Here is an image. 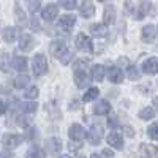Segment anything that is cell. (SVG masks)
Instances as JSON below:
<instances>
[{
	"label": "cell",
	"mask_w": 158,
	"mask_h": 158,
	"mask_svg": "<svg viewBox=\"0 0 158 158\" xmlns=\"http://www.w3.org/2000/svg\"><path fill=\"white\" fill-rule=\"evenodd\" d=\"M57 13H59L57 5L49 3V5H46V6L43 8V11H41V18H43L44 21H54V19L57 18Z\"/></svg>",
	"instance_id": "12"
},
{
	"label": "cell",
	"mask_w": 158,
	"mask_h": 158,
	"mask_svg": "<svg viewBox=\"0 0 158 158\" xmlns=\"http://www.w3.org/2000/svg\"><path fill=\"white\" fill-rule=\"evenodd\" d=\"M68 136L70 139L73 141H82L85 138V130L82 125H79V123H73L68 130Z\"/></svg>",
	"instance_id": "10"
},
{
	"label": "cell",
	"mask_w": 158,
	"mask_h": 158,
	"mask_svg": "<svg viewBox=\"0 0 158 158\" xmlns=\"http://www.w3.org/2000/svg\"><path fill=\"white\" fill-rule=\"evenodd\" d=\"M5 111H6V104L3 103V100H0V115L5 114Z\"/></svg>",
	"instance_id": "40"
},
{
	"label": "cell",
	"mask_w": 158,
	"mask_h": 158,
	"mask_svg": "<svg viewBox=\"0 0 158 158\" xmlns=\"http://www.w3.org/2000/svg\"><path fill=\"white\" fill-rule=\"evenodd\" d=\"M92 81V73H89L87 70H81V68H77L74 71V84L79 87V89H84L90 84Z\"/></svg>",
	"instance_id": "2"
},
{
	"label": "cell",
	"mask_w": 158,
	"mask_h": 158,
	"mask_svg": "<svg viewBox=\"0 0 158 158\" xmlns=\"http://www.w3.org/2000/svg\"><path fill=\"white\" fill-rule=\"evenodd\" d=\"M74 24H76L74 15H63V16H60V19H59V29L63 30L65 33H68V32L73 30Z\"/></svg>",
	"instance_id": "6"
},
{
	"label": "cell",
	"mask_w": 158,
	"mask_h": 158,
	"mask_svg": "<svg viewBox=\"0 0 158 158\" xmlns=\"http://www.w3.org/2000/svg\"><path fill=\"white\" fill-rule=\"evenodd\" d=\"M90 73H92V79H94V81L101 82L103 77H104V67L103 65H94Z\"/></svg>",
	"instance_id": "22"
},
{
	"label": "cell",
	"mask_w": 158,
	"mask_h": 158,
	"mask_svg": "<svg viewBox=\"0 0 158 158\" xmlns=\"http://www.w3.org/2000/svg\"><path fill=\"white\" fill-rule=\"evenodd\" d=\"M40 95V90H38V87H30V89H27L25 90V94H24V97L25 98H29V100H36V97Z\"/></svg>",
	"instance_id": "31"
},
{
	"label": "cell",
	"mask_w": 158,
	"mask_h": 158,
	"mask_svg": "<svg viewBox=\"0 0 158 158\" xmlns=\"http://www.w3.org/2000/svg\"><path fill=\"white\" fill-rule=\"evenodd\" d=\"M101 156H114V152L109 150V149H104V150L101 152Z\"/></svg>",
	"instance_id": "38"
},
{
	"label": "cell",
	"mask_w": 158,
	"mask_h": 158,
	"mask_svg": "<svg viewBox=\"0 0 158 158\" xmlns=\"http://www.w3.org/2000/svg\"><path fill=\"white\" fill-rule=\"evenodd\" d=\"M106 142L109 144L111 147H115V149H123V138H122V135H118V133H115V131H112V133H109L108 136H106Z\"/></svg>",
	"instance_id": "13"
},
{
	"label": "cell",
	"mask_w": 158,
	"mask_h": 158,
	"mask_svg": "<svg viewBox=\"0 0 158 158\" xmlns=\"http://www.w3.org/2000/svg\"><path fill=\"white\" fill-rule=\"evenodd\" d=\"M15 11H16V19H18V22H19V24H24V22H25V13L19 8V3H18V2H16Z\"/></svg>",
	"instance_id": "34"
},
{
	"label": "cell",
	"mask_w": 158,
	"mask_h": 158,
	"mask_svg": "<svg viewBox=\"0 0 158 158\" xmlns=\"http://www.w3.org/2000/svg\"><path fill=\"white\" fill-rule=\"evenodd\" d=\"M98 95H100V90H98L97 87H90V89L85 92V94H84L82 101H85V103H89V101H94Z\"/></svg>",
	"instance_id": "26"
},
{
	"label": "cell",
	"mask_w": 158,
	"mask_h": 158,
	"mask_svg": "<svg viewBox=\"0 0 158 158\" xmlns=\"http://www.w3.org/2000/svg\"><path fill=\"white\" fill-rule=\"evenodd\" d=\"M104 24H114L115 22V8L112 5H108L104 8V15H103Z\"/></svg>",
	"instance_id": "21"
},
{
	"label": "cell",
	"mask_w": 158,
	"mask_h": 158,
	"mask_svg": "<svg viewBox=\"0 0 158 158\" xmlns=\"http://www.w3.org/2000/svg\"><path fill=\"white\" fill-rule=\"evenodd\" d=\"M109 112H111V104L106 100H100L95 104V108H94V114L95 115H106Z\"/></svg>",
	"instance_id": "14"
},
{
	"label": "cell",
	"mask_w": 158,
	"mask_h": 158,
	"mask_svg": "<svg viewBox=\"0 0 158 158\" xmlns=\"http://www.w3.org/2000/svg\"><path fill=\"white\" fill-rule=\"evenodd\" d=\"M98 2H104V0H98Z\"/></svg>",
	"instance_id": "44"
},
{
	"label": "cell",
	"mask_w": 158,
	"mask_h": 158,
	"mask_svg": "<svg viewBox=\"0 0 158 158\" xmlns=\"http://www.w3.org/2000/svg\"><path fill=\"white\" fill-rule=\"evenodd\" d=\"M10 155H13V153H8V152H5V153H0V156H10Z\"/></svg>",
	"instance_id": "43"
},
{
	"label": "cell",
	"mask_w": 158,
	"mask_h": 158,
	"mask_svg": "<svg viewBox=\"0 0 158 158\" xmlns=\"http://www.w3.org/2000/svg\"><path fill=\"white\" fill-rule=\"evenodd\" d=\"M36 109H38V104H36L35 100H32V101H29V103H22V104H21V111H22L24 114L35 112Z\"/></svg>",
	"instance_id": "27"
},
{
	"label": "cell",
	"mask_w": 158,
	"mask_h": 158,
	"mask_svg": "<svg viewBox=\"0 0 158 158\" xmlns=\"http://www.w3.org/2000/svg\"><path fill=\"white\" fill-rule=\"evenodd\" d=\"M153 108L158 111V97H155V98H153Z\"/></svg>",
	"instance_id": "42"
},
{
	"label": "cell",
	"mask_w": 158,
	"mask_h": 158,
	"mask_svg": "<svg viewBox=\"0 0 158 158\" xmlns=\"http://www.w3.org/2000/svg\"><path fill=\"white\" fill-rule=\"evenodd\" d=\"M49 51H51V54L54 56L56 59H59V60H62L65 56H67V52H68L65 43L60 41V40H54V41L51 43V46H49Z\"/></svg>",
	"instance_id": "3"
},
{
	"label": "cell",
	"mask_w": 158,
	"mask_h": 158,
	"mask_svg": "<svg viewBox=\"0 0 158 158\" xmlns=\"http://www.w3.org/2000/svg\"><path fill=\"white\" fill-rule=\"evenodd\" d=\"M156 35H158V27H155V25H152V24L144 25L142 30H141V40L144 43H152L156 38Z\"/></svg>",
	"instance_id": "5"
},
{
	"label": "cell",
	"mask_w": 158,
	"mask_h": 158,
	"mask_svg": "<svg viewBox=\"0 0 158 158\" xmlns=\"http://www.w3.org/2000/svg\"><path fill=\"white\" fill-rule=\"evenodd\" d=\"M76 46L79 51H84V52H92L94 51V43H92L90 36L84 35V33H79L76 36Z\"/></svg>",
	"instance_id": "4"
},
{
	"label": "cell",
	"mask_w": 158,
	"mask_h": 158,
	"mask_svg": "<svg viewBox=\"0 0 158 158\" xmlns=\"http://www.w3.org/2000/svg\"><path fill=\"white\" fill-rule=\"evenodd\" d=\"M35 46V40L30 33H22L19 36V49L22 52H30Z\"/></svg>",
	"instance_id": "9"
},
{
	"label": "cell",
	"mask_w": 158,
	"mask_h": 158,
	"mask_svg": "<svg viewBox=\"0 0 158 158\" xmlns=\"http://www.w3.org/2000/svg\"><path fill=\"white\" fill-rule=\"evenodd\" d=\"M44 155H46V153H44L43 150H40L38 147H32V149H30V150L27 152V156H29V158H32V156H38V158H43Z\"/></svg>",
	"instance_id": "35"
},
{
	"label": "cell",
	"mask_w": 158,
	"mask_h": 158,
	"mask_svg": "<svg viewBox=\"0 0 158 158\" xmlns=\"http://www.w3.org/2000/svg\"><path fill=\"white\" fill-rule=\"evenodd\" d=\"M11 65H13V68L15 70H18V71H25L27 70V59L25 57H19V56H16V57H13V62H11Z\"/></svg>",
	"instance_id": "20"
},
{
	"label": "cell",
	"mask_w": 158,
	"mask_h": 158,
	"mask_svg": "<svg viewBox=\"0 0 158 158\" xmlns=\"http://www.w3.org/2000/svg\"><path fill=\"white\" fill-rule=\"evenodd\" d=\"M90 33L94 36H106L108 35V24H94L90 27Z\"/></svg>",
	"instance_id": "19"
},
{
	"label": "cell",
	"mask_w": 158,
	"mask_h": 158,
	"mask_svg": "<svg viewBox=\"0 0 158 158\" xmlns=\"http://www.w3.org/2000/svg\"><path fill=\"white\" fill-rule=\"evenodd\" d=\"M85 136H87V141H89L90 144L97 146V144H100V141H101V138H103V128H101L100 125H94V127H92L87 133H85Z\"/></svg>",
	"instance_id": "7"
},
{
	"label": "cell",
	"mask_w": 158,
	"mask_h": 158,
	"mask_svg": "<svg viewBox=\"0 0 158 158\" xmlns=\"http://www.w3.org/2000/svg\"><path fill=\"white\" fill-rule=\"evenodd\" d=\"M40 0H30V2H29V10L32 11V13H36L40 8Z\"/></svg>",
	"instance_id": "36"
},
{
	"label": "cell",
	"mask_w": 158,
	"mask_h": 158,
	"mask_svg": "<svg viewBox=\"0 0 158 158\" xmlns=\"http://www.w3.org/2000/svg\"><path fill=\"white\" fill-rule=\"evenodd\" d=\"M150 2H147V0H142V2L139 3V6L136 8V13H135V16H136V19L138 21H141V19H144L147 15H149V11H150Z\"/></svg>",
	"instance_id": "15"
},
{
	"label": "cell",
	"mask_w": 158,
	"mask_h": 158,
	"mask_svg": "<svg viewBox=\"0 0 158 158\" xmlns=\"http://www.w3.org/2000/svg\"><path fill=\"white\" fill-rule=\"evenodd\" d=\"M141 153L149 158H158V147L153 144H142L141 146Z\"/></svg>",
	"instance_id": "18"
},
{
	"label": "cell",
	"mask_w": 158,
	"mask_h": 158,
	"mask_svg": "<svg viewBox=\"0 0 158 158\" xmlns=\"http://www.w3.org/2000/svg\"><path fill=\"white\" fill-rule=\"evenodd\" d=\"M59 3L65 10H74L76 8V0H59Z\"/></svg>",
	"instance_id": "32"
},
{
	"label": "cell",
	"mask_w": 158,
	"mask_h": 158,
	"mask_svg": "<svg viewBox=\"0 0 158 158\" xmlns=\"http://www.w3.org/2000/svg\"><path fill=\"white\" fill-rule=\"evenodd\" d=\"M147 135H149L150 139L158 141V122H153L152 125H149V128H147Z\"/></svg>",
	"instance_id": "30"
},
{
	"label": "cell",
	"mask_w": 158,
	"mask_h": 158,
	"mask_svg": "<svg viewBox=\"0 0 158 158\" xmlns=\"http://www.w3.org/2000/svg\"><path fill=\"white\" fill-rule=\"evenodd\" d=\"M142 71L146 74H158V60L155 57H149L142 63Z\"/></svg>",
	"instance_id": "11"
},
{
	"label": "cell",
	"mask_w": 158,
	"mask_h": 158,
	"mask_svg": "<svg viewBox=\"0 0 158 158\" xmlns=\"http://www.w3.org/2000/svg\"><path fill=\"white\" fill-rule=\"evenodd\" d=\"M32 67H33V74L35 76H44L48 73V60L43 54H36L33 57V63H32Z\"/></svg>",
	"instance_id": "1"
},
{
	"label": "cell",
	"mask_w": 158,
	"mask_h": 158,
	"mask_svg": "<svg viewBox=\"0 0 158 158\" xmlns=\"http://www.w3.org/2000/svg\"><path fill=\"white\" fill-rule=\"evenodd\" d=\"M79 13H81L82 18H92L95 15V6L90 2H85V3L81 5V8H79Z\"/></svg>",
	"instance_id": "23"
},
{
	"label": "cell",
	"mask_w": 158,
	"mask_h": 158,
	"mask_svg": "<svg viewBox=\"0 0 158 158\" xmlns=\"http://www.w3.org/2000/svg\"><path fill=\"white\" fill-rule=\"evenodd\" d=\"M138 115H139V118H142V120H150V118H153V115H155V111H153V108L147 106V108H142Z\"/></svg>",
	"instance_id": "28"
},
{
	"label": "cell",
	"mask_w": 158,
	"mask_h": 158,
	"mask_svg": "<svg viewBox=\"0 0 158 158\" xmlns=\"http://www.w3.org/2000/svg\"><path fill=\"white\" fill-rule=\"evenodd\" d=\"M16 36H18V33H16V29L15 27H6L2 32V38L5 40L6 43H13L16 40Z\"/></svg>",
	"instance_id": "24"
},
{
	"label": "cell",
	"mask_w": 158,
	"mask_h": 158,
	"mask_svg": "<svg viewBox=\"0 0 158 158\" xmlns=\"http://www.w3.org/2000/svg\"><path fill=\"white\" fill-rule=\"evenodd\" d=\"M30 122H32V120H30L27 115H19V117H18V125L22 127V128H29V127H30Z\"/></svg>",
	"instance_id": "33"
},
{
	"label": "cell",
	"mask_w": 158,
	"mask_h": 158,
	"mask_svg": "<svg viewBox=\"0 0 158 158\" xmlns=\"http://www.w3.org/2000/svg\"><path fill=\"white\" fill-rule=\"evenodd\" d=\"M46 149H48V152L49 153H59L60 152V149H62V141L59 139V138H51V139H48L46 141Z\"/></svg>",
	"instance_id": "16"
},
{
	"label": "cell",
	"mask_w": 158,
	"mask_h": 158,
	"mask_svg": "<svg viewBox=\"0 0 158 158\" xmlns=\"http://www.w3.org/2000/svg\"><path fill=\"white\" fill-rule=\"evenodd\" d=\"M108 123H109V127H117V118L115 117H109V120H108Z\"/></svg>",
	"instance_id": "41"
},
{
	"label": "cell",
	"mask_w": 158,
	"mask_h": 158,
	"mask_svg": "<svg viewBox=\"0 0 158 158\" xmlns=\"http://www.w3.org/2000/svg\"><path fill=\"white\" fill-rule=\"evenodd\" d=\"M30 21H32V22H30V27H32V29H36V30H38V29H40V25H38V22H36V18H32Z\"/></svg>",
	"instance_id": "39"
},
{
	"label": "cell",
	"mask_w": 158,
	"mask_h": 158,
	"mask_svg": "<svg viewBox=\"0 0 158 158\" xmlns=\"http://www.w3.org/2000/svg\"><path fill=\"white\" fill-rule=\"evenodd\" d=\"M123 131L127 133V136H128V138H133V136H135V131H133V128H130V127H123Z\"/></svg>",
	"instance_id": "37"
},
{
	"label": "cell",
	"mask_w": 158,
	"mask_h": 158,
	"mask_svg": "<svg viewBox=\"0 0 158 158\" xmlns=\"http://www.w3.org/2000/svg\"><path fill=\"white\" fill-rule=\"evenodd\" d=\"M21 142H22V136L21 135H15V133L3 135V138H2V144L6 149H15V147L19 146Z\"/></svg>",
	"instance_id": "8"
},
{
	"label": "cell",
	"mask_w": 158,
	"mask_h": 158,
	"mask_svg": "<svg viewBox=\"0 0 158 158\" xmlns=\"http://www.w3.org/2000/svg\"><path fill=\"white\" fill-rule=\"evenodd\" d=\"M29 82H30V77L25 74V73H22V74H19V76L15 79V87H16V89H24V87H27Z\"/></svg>",
	"instance_id": "25"
},
{
	"label": "cell",
	"mask_w": 158,
	"mask_h": 158,
	"mask_svg": "<svg viewBox=\"0 0 158 158\" xmlns=\"http://www.w3.org/2000/svg\"><path fill=\"white\" fill-rule=\"evenodd\" d=\"M127 76H128V79H131V81H138V79L141 77V71L135 67V65H130V67L127 68Z\"/></svg>",
	"instance_id": "29"
},
{
	"label": "cell",
	"mask_w": 158,
	"mask_h": 158,
	"mask_svg": "<svg viewBox=\"0 0 158 158\" xmlns=\"http://www.w3.org/2000/svg\"><path fill=\"white\" fill-rule=\"evenodd\" d=\"M108 77H109V81L114 82V84H120L123 81V71L120 68H117V67H112L109 71H108Z\"/></svg>",
	"instance_id": "17"
}]
</instances>
